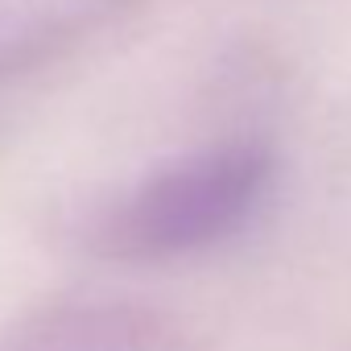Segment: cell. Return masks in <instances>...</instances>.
Returning a JSON list of instances; mask_svg holds the SVG:
<instances>
[{"label":"cell","instance_id":"6da1fadb","mask_svg":"<svg viewBox=\"0 0 351 351\" xmlns=\"http://www.w3.org/2000/svg\"><path fill=\"white\" fill-rule=\"evenodd\" d=\"M277 157L256 141L199 149L161 165L91 228V252L116 265H161L236 236L265 203Z\"/></svg>","mask_w":351,"mask_h":351},{"label":"cell","instance_id":"7a4b0ae2","mask_svg":"<svg viewBox=\"0 0 351 351\" xmlns=\"http://www.w3.org/2000/svg\"><path fill=\"white\" fill-rule=\"evenodd\" d=\"M0 351H178V326L141 302H58L9 326Z\"/></svg>","mask_w":351,"mask_h":351}]
</instances>
